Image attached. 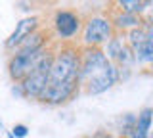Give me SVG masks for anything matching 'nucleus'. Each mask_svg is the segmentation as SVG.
I'll return each instance as SVG.
<instances>
[{
    "label": "nucleus",
    "instance_id": "4468645a",
    "mask_svg": "<svg viewBox=\"0 0 153 138\" xmlns=\"http://www.w3.org/2000/svg\"><path fill=\"white\" fill-rule=\"evenodd\" d=\"M124 46H126V39L115 33V35L111 37V39L107 40V44H105V50H103V52H105V56H107V60L115 63L117 56L121 54V50L124 48Z\"/></svg>",
    "mask_w": 153,
    "mask_h": 138
},
{
    "label": "nucleus",
    "instance_id": "2eb2a0df",
    "mask_svg": "<svg viewBox=\"0 0 153 138\" xmlns=\"http://www.w3.org/2000/svg\"><path fill=\"white\" fill-rule=\"evenodd\" d=\"M117 6L123 12H130V13L142 16L149 8V0H117Z\"/></svg>",
    "mask_w": 153,
    "mask_h": 138
},
{
    "label": "nucleus",
    "instance_id": "aec40b11",
    "mask_svg": "<svg viewBox=\"0 0 153 138\" xmlns=\"http://www.w3.org/2000/svg\"><path fill=\"white\" fill-rule=\"evenodd\" d=\"M8 138H16V136H13V134H12V132H8Z\"/></svg>",
    "mask_w": 153,
    "mask_h": 138
},
{
    "label": "nucleus",
    "instance_id": "39448f33",
    "mask_svg": "<svg viewBox=\"0 0 153 138\" xmlns=\"http://www.w3.org/2000/svg\"><path fill=\"white\" fill-rule=\"evenodd\" d=\"M52 27L59 40H73L82 31V19L71 10H57L52 19Z\"/></svg>",
    "mask_w": 153,
    "mask_h": 138
},
{
    "label": "nucleus",
    "instance_id": "dca6fc26",
    "mask_svg": "<svg viewBox=\"0 0 153 138\" xmlns=\"http://www.w3.org/2000/svg\"><path fill=\"white\" fill-rule=\"evenodd\" d=\"M12 134L16 136V138H25L27 134H29V128L25 127V125H21V123H19V125H16L12 128Z\"/></svg>",
    "mask_w": 153,
    "mask_h": 138
},
{
    "label": "nucleus",
    "instance_id": "5701e85b",
    "mask_svg": "<svg viewBox=\"0 0 153 138\" xmlns=\"http://www.w3.org/2000/svg\"><path fill=\"white\" fill-rule=\"evenodd\" d=\"M121 138H128V136H121Z\"/></svg>",
    "mask_w": 153,
    "mask_h": 138
},
{
    "label": "nucleus",
    "instance_id": "f3484780",
    "mask_svg": "<svg viewBox=\"0 0 153 138\" xmlns=\"http://www.w3.org/2000/svg\"><path fill=\"white\" fill-rule=\"evenodd\" d=\"M143 23H146V21H143ZM146 29H147V46H149V50L153 52V25L146 23Z\"/></svg>",
    "mask_w": 153,
    "mask_h": 138
},
{
    "label": "nucleus",
    "instance_id": "0eeeda50",
    "mask_svg": "<svg viewBox=\"0 0 153 138\" xmlns=\"http://www.w3.org/2000/svg\"><path fill=\"white\" fill-rule=\"evenodd\" d=\"M79 87L80 83H48L42 94L38 96V102L48 106H61L79 92Z\"/></svg>",
    "mask_w": 153,
    "mask_h": 138
},
{
    "label": "nucleus",
    "instance_id": "7ed1b4c3",
    "mask_svg": "<svg viewBox=\"0 0 153 138\" xmlns=\"http://www.w3.org/2000/svg\"><path fill=\"white\" fill-rule=\"evenodd\" d=\"M115 27L111 17L105 16H92L90 19L84 21L82 25V44L84 48H102L107 44V40L115 35Z\"/></svg>",
    "mask_w": 153,
    "mask_h": 138
},
{
    "label": "nucleus",
    "instance_id": "f8f14e48",
    "mask_svg": "<svg viewBox=\"0 0 153 138\" xmlns=\"http://www.w3.org/2000/svg\"><path fill=\"white\" fill-rule=\"evenodd\" d=\"M46 44H48V35L44 31H35L33 35H29L25 40L21 42V44L17 46L13 52H31V50H42V48H46Z\"/></svg>",
    "mask_w": 153,
    "mask_h": 138
},
{
    "label": "nucleus",
    "instance_id": "423d86ee",
    "mask_svg": "<svg viewBox=\"0 0 153 138\" xmlns=\"http://www.w3.org/2000/svg\"><path fill=\"white\" fill-rule=\"evenodd\" d=\"M119 81H121V71H119V67L113 63V61H109L100 73H96L94 77H90L84 83L86 94H90V96L103 94V92H107L109 88H113Z\"/></svg>",
    "mask_w": 153,
    "mask_h": 138
},
{
    "label": "nucleus",
    "instance_id": "412c9836",
    "mask_svg": "<svg viewBox=\"0 0 153 138\" xmlns=\"http://www.w3.org/2000/svg\"><path fill=\"white\" fill-rule=\"evenodd\" d=\"M149 138H153V131H151V132H149Z\"/></svg>",
    "mask_w": 153,
    "mask_h": 138
},
{
    "label": "nucleus",
    "instance_id": "9d476101",
    "mask_svg": "<svg viewBox=\"0 0 153 138\" xmlns=\"http://www.w3.org/2000/svg\"><path fill=\"white\" fill-rule=\"evenodd\" d=\"M151 127H153V107H143L136 115V123H134V128L128 134V138H149Z\"/></svg>",
    "mask_w": 153,
    "mask_h": 138
},
{
    "label": "nucleus",
    "instance_id": "9b49d317",
    "mask_svg": "<svg viewBox=\"0 0 153 138\" xmlns=\"http://www.w3.org/2000/svg\"><path fill=\"white\" fill-rule=\"evenodd\" d=\"M111 21H113L115 31H119V33H128V31L136 29V27L143 25V17L142 16L130 13V12H123V10H119L117 13H115V17Z\"/></svg>",
    "mask_w": 153,
    "mask_h": 138
},
{
    "label": "nucleus",
    "instance_id": "f03ea898",
    "mask_svg": "<svg viewBox=\"0 0 153 138\" xmlns=\"http://www.w3.org/2000/svg\"><path fill=\"white\" fill-rule=\"evenodd\" d=\"M54 54L56 52L48 50L44 54V58L36 63V67L19 83L23 98L38 100V96L42 94V90H44L46 84L50 83V71H52V63H54Z\"/></svg>",
    "mask_w": 153,
    "mask_h": 138
},
{
    "label": "nucleus",
    "instance_id": "f257e3e1",
    "mask_svg": "<svg viewBox=\"0 0 153 138\" xmlns=\"http://www.w3.org/2000/svg\"><path fill=\"white\" fill-rule=\"evenodd\" d=\"M80 52L75 48H61L54 54L50 83H80Z\"/></svg>",
    "mask_w": 153,
    "mask_h": 138
},
{
    "label": "nucleus",
    "instance_id": "20e7f679",
    "mask_svg": "<svg viewBox=\"0 0 153 138\" xmlns=\"http://www.w3.org/2000/svg\"><path fill=\"white\" fill-rule=\"evenodd\" d=\"M46 48L31 50V52H13L8 60V75L13 83H21L23 79L36 67V63L44 58Z\"/></svg>",
    "mask_w": 153,
    "mask_h": 138
},
{
    "label": "nucleus",
    "instance_id": "6e6552de",
    "mask_svg": "<svg viewBox=\"0 0 153 138\" xmlns=\"http://www.w3.org/2000/svg\"><path fill=\"white\" fill-rule=\"evenodd\" d=\"M109 63L107 56L102 48H84L80 52V84H84L90 77L100 73L105 65Z\"/></svg>",
    "mask_w": 153,
    "mask_h": 138
},
{
    "label": "nucleus",
    "instance_id": "ddd939ff",
    "mask_svg": "<svg viewBox=\"0 0 153 138\" xmlns=\"http://www.w3.org/2000/svg\"><path fill=\"white\" fill-rule=\"evenodd\" d=\"M124 39H126V44H128L130 50H136V48H140L142 44H146V42H147L146 23L140 25V27H136V29H132V31H128L126 35H124Z\"/></svg>",
    "mask_w": 153,
    "mask_h": 138
},
{
    "label": "nucleus",
    "instance_id": "6ab92c4d",
    "mask_svg": "<svg viewBox=\"0 0 153 138\" xmlns=\"http://www.w3.org/2000/svg\"><path fill=\"white\" fill-rule=\"evenodd\" d=\"M92 138H113L109 132H103V131H100V132H96V134H92Z\"/></svg>",
    "mask_w": 153,
    "mask_h": 138
},
{
    "label": "nucleus",
    "instance_id": "4be33fe9",
    "mask_svg": "<svg viewBox=\"0 0 153 138\" xmlns=\"http://www.w3.org/2000/svg\"><path fill=\"white\" fill-rule=\"evenodd\" d=\"M149 67H151V69H153V61H151V65H149Z\"/></svg>",
    "mask_w": 153,
    "mask_h": 138
},
{
    "label": "nucleus",
    "instance_id": "1a4fd4ad",
    "mask_svg": "<svg viewBox=\"0 0 153 138\" xmlns=\"http://www.w3.org/2000/svg\"><path fill=\"white\" fill-rule=\"evenodd\" d=\"M38 29H40V19H38L36 16H27V17H23V19H19L16 23V29L10 33V37L6 39V42H4V48L8 52H13L29 35H33V33L38 31Z\"/></svg>",
    "mask_w": 153,
    "mask_h": 138
},
{
    "label": "nucleus",
    "instance_id": "a211bd4d",
    "mask_svg": "<svg viewBox=\"0 0 153 138\" xmlns=\"http://www.w3.org/2000/svg\"><path fill=\"white\" fill-rule=\"evenodd\" d=\"M143 21L149 23V25H153V4H149V8H147V16H146Z\"/></svg>",
    "mask_w": 153,
    "mask_h": 138
}]
</instances>
